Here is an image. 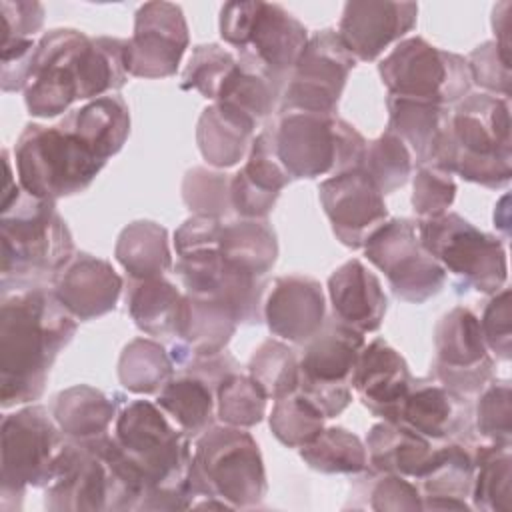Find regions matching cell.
Segmentation results:
<instances>
[{
  "label": "cell",
  "instance_id": "f907efd6",
  "mask_svg": "<svg viewBox=\"0 0 512 512\" xmlns=\"http://www.w3.org/2000/svg\"><path fill=\"white\" fill-rule=\"evenodd\" d=\"M412 188V208L420 220L446 214L456 198L452 174L428 164L418 166Z\"/></svg>",
  "mask_w": 512,
  "mask_h": 512
},
{
  "label": "cell",
  "instance_id": "8d00e7d4",
  "mask_svg": "<svg viewBox=\"0 0 512 512\" xmlns=\"http://www.w3.org/2000/svg\"><path fill=\"white\" fill-rule=\"evenodd\" d=\"M156 404L188 438L196 440L202 432L214 426L216 388L198 374L176 370L158 392Z\"/></svg>",
  "mask_w": 512,
  "mask_h": 512
},
{
  "label": "cell",
  "instance_id": "d4e9b609",
  "mask_svg": "<svg viewBox=\"0 0 512 512\" xmlns=\"http://www.w3.org/2000/svg\"><path fill=\"white\" fill-rule=\"evenodd\" d=\"M308 38L304 24L286 8L260 0L246 42L238 54H250L270 76L286 86Z\"/></svg>",
  "mask_w": 512,
  "mask_h": 512
},
{
  "label": "cell",
  "instance_id": "603a6c76",
  "mask_svg": "<svg viewBox=\"0 0 512 512\" xmlns=\"http://www.w3.org/2000/svg\"><path fill=\"white\" fill-rule=\"evenodd\" d=\"M410 384L412 376L406 360L384 338L364 344L352 372V388L374 416L398 422Z\"/></svg>",
  "mask_w": 512,
  "mask_h": 512
},
{
  "label": "cell",
  "instance_id": "db71d44e",
  "mask_svg": "<svg viewBox=\"0 0 512 512\" xmlns=\"http://www.w3.org/2000/svg\"><path fill=\"white\" fill-rule=\"evenodd\" d=\"M510 288H502L490 296L484 306L480 320V330L490 352L498 360L508 362L512 358V330H510Z\"/></svg>",
  "mask_w": 512,
  "mask_h": 512
},
{
  "label": "cell",
  "instance_id": "ac0fdd59",
  "mask_svg": "<svg viewBox=\"0 0 512 512\" xmlns=\"http://www.w3.org/2000/svg\"><path fill=\"white\" fill-rule=\"evenodd\" d=\"M174 272L186 294L214 298L226 304L234 312L238 324H258L264 320V278L228 266L218 250L178 256Z\"/></svg>",
  "mask_w": 512,
  "mask_h": 512
},
{
  "label": "cell",
  "instance_id": "3957f363",
  "mask_svg": "<svg viewBox=\"0 0 512 512\" xmlns=\"http://www.w3.org/2000/svg\"><path fill=\"white\" fill-rule=\"evenodd\" d=\"M6 178L0 206V294L44 288L74 258L72 234L54 200L28 194L12 176L10 152L2 150Z\"/></svg>",
  "mask_w": 512,
  "mask_h": 512
},
{
  "label": "cell",
  "instance_id": "816d5d0a",
  "mask_svg": "<svg viewBox=\"0 0 512 512\" xmlns=\"http://www.w3.org/2000/svg\"><path fill=\"white\" fill-rule=\"evenodd\" d=\"M368 480L364 494L368 496V506L376 512H402V510H422V494L410 478L398 474L374 472Z\"/></svg>",
  "mask_w": 512,
  "mask_h": 512
},
{
  "label": "cell",
  "instance_id": "52a82bcc",
  "mask_svg": "<svg viewBox=\"0 0 512 512\" xmlns=\"http://www.w3.org/2000/svg\"><path fill=\"white\" fill-rule=\"evenodd\" d=\"M18 184L32 196L58 200L84 192L104 168L76 134L60 122L54 126L26 124L14 146Z\"/></svg>",
  "mask_w": 512,
  "mask_h": 512
},
{
  "label": "cell",
  "instance_id": "7bdbcfd3",
  "mask_svg": "<svg viewBox=\"0 0 512 512\" xmlns=\"http://www.w3.org/2000/svg\"><path fill=\"white\" fill-rule=\"evenodd\" d=\"M248 376L260 386L268 400H280L298 390V356L288 344L268 338L252 352L248 360Z\"/></svg>",
  "mask_w": 512,
  "mask_h": 512
},
{
  "label": "cell",
  "instance_id": "44dd1931",
  "mask_svg": "<svg viewBox=\"0 0 512 512\" xmlns=\"http://www.w3.org/2000/svg\"><path fill=\"white\" fill-rule=\"evenodd\" d=\"M398 424L412 428L430 442H470L472 406L434 378H412L400 406Z\"/></svg>",
  "mask_w": 512,
  "mask_h": 512
},
{
  "label": "cell",
  "instance_id": "d6a6232c",
  "mask_svg": "<svg viewBox=\"0 0 512 512\" xmlns=\"http://www.w3.org/2000/svg\"><path fill=\"white\" fill-rule=\"evenodd\" d=\"M256 122L218 102L206 106L198 118L196 142L202 158L214 168L236 166L250 150Z\"/></svg>",
  "mask_w": 512,
  "mask_h": 512
},
{
  "label": "cell",
  "instance_id": "9f6ffc18",
  "mask_svg": "<svg viewBox=\"0 0 512 512\" xmlns=\"http://www.w3.org/2000/svg\"><path fill=\"white\" fill-rule=\"evenodd\" d=\"M222 224H224V220H220V218L192 214L174 232L176 256H188V254H196V252L218 250Z\"/></svg>",
  "mask_w": 512,
  "mask_h": 512
},
{
  "label": "cell",
  "instance_id": "ffe728a7",
  "mask_svg": "<svg viewBox=\"0 0 512 512\" xmlns=\"http://www.w3.org/2000/svg\"><path fill=\"white\" fill-rule=\"evenodd\" d=\"M416 16L414 2L352 0L344 4L336 32L356 60L372 62L416 26Z\"/></svg>",
  "mask_w": 512,
  "mask_h": 512
},
{
  "label": "cell",
  "instance_id": "9c48e42d",
  "mask_svg": "<svg viewBox=\"0 0 512 512\" xmlns=\"http://www.w3.org/2000/svg\"><path fill=\"white\" fill-rule=\"evenodd\" d=\"M272 132L276 154L292 180L358 168L368 144L352 124L336 114L278 112Z\"/></svg>",
  "mask_w": 512,
  "mask_h": 512
},
{
  "label": "cell",
  "instance_id": "b9f144b4",
  "mask_svg": "<svg viewBox=\"0 0 512 512\" xmlns=\"http://www.w3.org/2000/svg\"><path fill=\"white\" fill-rule=\"evenodd\" d=\"M298 450L300 458L322 474H360L368 470L366 444L342 426L324 428L310 444Z\"/></svg>",
  "mask_w": 512,
  "mask_h": 512
},
{
  "label": "cell",
  "instance_id": "ab89813d",
  "mask_svg": "<svg viewBox=\"0 0 512 512\" xmlns=\"http://www.w3.org/2000/svg\"><path fill=\"white\" fill-rule=\"evenodd\" d=\"M472 508L484 512H512V452L510 444H480L472 452Z\"/></svg>",
  "mask_w": 512,
  "mask_h": 512
},
{
  "label": "cell",
  "instance_id": "11a10c76",
  "mask_svg": "<svg viewBox=\"0 0 512 512\" xmlns=\"http://www.w3.org/2000/svg\"><path fill=\"white\" fill-rule=\"evenodd\" d=\"M34 38H16L0 44V86L2 92L24 90L30 78L36 52Z\"/></svg>",
  "mask_w": 512,
  "mask_h": 512
},
{
  "label": "cell",
  "instance_id": "4dcf8cb0",
  "mask_svg": "<svg viewBox=\"0 0 512 512\" xmlns=\"http://www.w3.org/2000/svg\"><path fill=\"white\" fill-rule=\"evenodd\" d=\"M124 402L120 394L108 396L94 386L76 384L54 398L52 418L66 438L90 440L108 434Z\"/></svg>",
  "mask_w": 512,
  "mask_h": 512
},
{
  "label": "cell",
  "instance_id": "6f0895ef",
  "mask_svg": "<svg viewBox=\"0 0 512 512\" xmlns=\"http://www.w3.org/2000/svg\"><path fill=\"white\" fill-rule=\"evenodd\" d=\"M2 42L16 38H34L44 24V8L34 0H2Z\"/></svg>",
  "mask_w": 512,
  "mask_h": 512
},
{
  "label": "cell",
  "instance_id": "bcb514c9",
  "mask_svg": "<svg viewBox=\"0 0 512 512\" xmlns=\"http://www.w3.org/2000/svg\"><path fill=\"white\" fill-rule=\"evenodd\" d=\"M324 420V414L298 390L274 400L268 418L272 434L288 448H302L310 444L324 430Z\"/></svg>",
  "mask_w": 512,
  "mask_h": 512
},
{
  "label": "cell",
  "instance_id": "2e32d148",
  "mask_svg": "<svg viewBox=\"0 0 512 512\" xmlns=\"http://www.w3.org/2000/svg\"><path fill=\"white\" fill-rule=\"evenodd\" d=\"M494 376V360L478 316L464 306L446 312L434 326L432 378L458 396H478Z\"/></svg>",
  "mask_w": 512,
  "mask_h": 512
},
{
  "label": "cell",
  "instance_id": "7c38bea8",
  "mask_svg": "<svg viewBox=\"0 0 512 512\" xmlns=\"http://www.w3.org/2000/svg\"><path fill=\"white\" fill-rule=\"evenodd\" d=\"M378 74L388 96L448 108L468 96L472 88L468 60L460 54L436 48L420 36L400 40L378 64Z\"/></svg>",
  "mask_w": 512,
  "mask_h": 512
},
{
  "label": "cell",
  "instance_id": "e575fe53",
  "mask_svg": "<svg viewBox=\"0 0 512 512\" xmlns=\"http://www.w3.org/2000/svg\"><path fill=\"white\" fill-rule=\"evenodd\" d=\"M282 92V82L270 76L256 58L240 52L236 56V66L224 80L214 102L228 106L260 124L278 110Z\"/></svg>",
  "mask_w": 512,
  "mask_h": 512
},
{
  "label": "cell",
  "instance_id": "83f0119b",
  "mask_svg": "<svg viewBox=\"0 0 512 512\" xmlns=\"http://www.w3.org/2000/svg\"><path fill=\"white\" fill-rule=\"evenodd\" d=\"M474 456L468 442H440L416 478L422 510H472Z\"/></svg>",
  "mask_w": 512,
  "mask_h": 512
},
{
  "label": "cell",
  "instance_id": "681fc988",
  "mask_svg": "<svg viewBox=\"0 0 512 512\" xmlns=\"http://www.w3.org/2000/svg\"><path fill=\"white\" fill-rule=\"evenodd\" d=\"M474 424L488 442L512 444V386L508 380H490L478 394Z\"/></svg>",
  "mask_w": 512,
  "mask_h": 512
},
{
  "label": "cell",
  "instance_id": "e0dca14e",
  "mask_svg": "<svg viewBox=\"0 0 512 512\" xmlns=\"http://www.w3.org/2000/svg\"><path fill=\"white\" fill-rule=\"evenodd\" d=\"M188 42V24L180 6L146 2L136 10L134 32L126 40V72L136 78L174 76Z\"/></svg>",
  "mask_w": 512,
  "mask_h": 512
},
{
  "label": "cell",
  "instance_id": "4316f807",
  "mask_svg": "<svg viewBox=\"0 0 512 512\" xmlns=\"http://www.w3.org/2000/svg\"><path fill=\"white\" fill-rule=\"evenodd\" d=\"M328 298L332 318L362 334L376 332L388 308V298L378 276L358 258L344 262L330 274Z\"/></svg>",
  "mask_w": 512,
  "mask_h": 512
},
{
  "label": "cell",
  "instance_id": "f546056e",
  "mask_svg": "<svg viewBox=\"0 0 512 512\" xmlns=\"http://www.w3.org/2000/svg\"><path fill=\"white\" fill-rule=\"evenodd\" d=\"M236 326L238 320L226 304L214 298L184 292L176 342L170 352L198 356L220 354L226 350L230 338L236 332Z\"/></svg>",
  "mask_w": 512,
  "mask_h": 512
},
{
  "label": "cell",
  "instance_id": "277c9868",
  "mask_svg": "<svg viewBox=\"0 0 512 512\" xmlns=\"http://www.w3.org/2000/svg\"><path fill=\"white\" fill-rule=\"evenodd\" d=\"M122 456L142 486L138 510L192 508L190 438L172 426L166 412L150 400L124 402L112 432Z\"/></svg>",
  "mask_w": 512,
  "mask_h": 512
},
{
  "label": "cell",
  "instance_id": "1f68e13d",
  "mask_svg": "<svg viewBox=\"0 0 512 512\" xmlns=\"http://www.w3.org/2000/svg\"><path fill=\"white\" fill-rule=\"evenodd\" d=\"M60 124L76 134L98 158L108 160L120 152L130 134V112L122 96L108 94L70 110Z\"/></svg>",
  "mask_w": 512,
  "mask_h": 512
},
{
  "label": "cell",
  "instance_id": "f5cc1de1",
  "mask_svg": "<svg viewBox=\"0 0 512 512\" xmlns=\"http://www.w3.org/2000/svg\"><path fill=\"white\" fill-rule=\"evenodd\" d=\"M510 62L504 60L494 40L476 46L468 58V70L474 84L488 90L492 96H510Z\"/></svg>",
  "mask_w": 512,
  "mask_h": 512
},
{
  "label": "cell",
  "instance_id": "7402d4cb",
  "mask_svg": "<svg viewBox=\"0 0 512 512\" xmlns=\"http://www.w3.org/2000/svg\"><path fill=\"white\" fill-rule=\"evenodd\" d=\"M268 330L292 344H306L326 322V296L318 280L280 276L262 306Z\"/></svg>",
  "mask_w": 512,
  "mask_h": 512
},
{
  "label": "cell",
  "instance_id": "f1b7e54d",
  "mask_svg": "<svg viewBox=\"0 0 512 512\" xmlns=\"http://www.w3.org/2000/svg\"><path fill=\"white\" fill-rule=\"evenodd\" d=\"M388 130L394 132L410 150L418 166H432L450 138L448 106L388 96Z\"/></svg>",
  "mask_w": 512,
  "mask_h": 512
},
{
  "label": "cell",
  "instance_id": "c3c4849f",
  "mask_svg": "<svg viewBox=\"0 0 512 512\" xmlns=\"http://www.w3.org/2000/svg\"><path fill=\"white\" fill-rule=\"evenodd\" d=\"M182 200L192 214L222 220L232 210L230 176L202 166L190 168L182 180Z\"/></svg>",
  "mask_w": 512,
  "mask_h": 512
},
{
  "label": "cell",
  "instance_id": "7dc6e473",
  "mask_svg": "<svg viewBox=\"0 0 512 512\" xmlns=\"http://www.w3.org/2000/svg\"><path fill=\"white\" fill-rule=\"evenodd\" d=\"M236 66V56L220 44H198L182 72L180 88L196 90L206 100H216L218 92Z\"/></svg>",
  "mask_w": 512,
  "mask_h": 512
},
{
  "label": "cell",
  "instance_id": "8fae6325",
  "mask_svg": "<svg viewBox=\"0 0 512 512\" xmlns=\"http://www.w3.org/2000/svg\"><path fill=\"white\" fill-rule=\"evenodd\" d=\"M66 436L52 412L32 404L4 414L0 424V506L22 502L26 488H46L54 476Z\"/></svg>",
  "mask_w": 512,
  "mask_h": 512
},
{
  "label": "cell",
  "instance_id": "d6986e66",
  "mask_svg": "<svg viewBox=\"0 0 512 512\" xmlns=\"http://www.w3.org/2000/svg\"><path fill=\"white\" fill-rule=\"evenodd\" d=\"M318 192L334 236L348 248H362L366 238L388 220L384 194L362 166L322 180Z\"/></svg>",
  "mask_w": 512,
  "mask_h": 512
},
{
  "label": "cell",
  "instance_id": "9a60e30c",
  "mask_svg": "<svg viewBox=\"0 0 512 512\" xmlns=\"http://www.w3.org/2000/svg\"><path fill=\"white\" fill-rule=\"evenodd\" d=\"M356 58L344 46L336 30L314 32L302 50L280 98L278 112L300 110L336 114L348 74Z\"/></svg>",
  "mask_w": 512,
  "mask_h": 512
},
{
  "label": "cell",
  "instance_id": "d590c367",
  "mask_svg": "<svg viewBox=\"0 0 512 512\" xmlns=\"http://www.w3.org/2000/svg\"><path fill=\"white\" fill-rule=\"evenodd\" d=\"M220 258L242 272L264 278L278 258V238L266 218H240L222 224Z\"/></svg>",
  "mask_w": 512,
  "mask_h": 512
},
{
  "label": "cell",
  "instance_id": "ba28073f",
  "mask_svg": "<svg viewBox=\"0 0 512 512\" xmlns=\"http://www.w3.org/2000/svg\"><path fill=\"white\" fill-rule=\"evenodd\" d=\"M452 174L486 188H502L512 178V136L508 98L488 92L464 96L450 116Z\"/></svg>",
  "mask_w": 512,
  "mask_h": 512
},
{
  "label": "cell",
  "instance_id": "6da1fadb",
  "mask_svg": "<svg viewBox=\"0 0 512 512\" xmlns=\"http://www.w3.org/2000/svg\"><path fill=\"white\" fill-rule=\"evenodd\" d=\"M76 334V318L50 286L2 294L0 406L4 410L42 396L50 368Z\"/></svg>",
  "mask_w": 512,
  "mask_h": 512
},
{
  "label": "cell",
  "instance_id": "5b68a950",
  "mask_svg": "<svg viewBox=\"0 0 512 512\" xmlns=\"http://www.w3.org/2000/svg\"><path fill=\"white\" fill-rule=\"evenodd\" d=\"M140 498V482L112 434L66 438L54 476L44 488V506L52 512L138 510Z\"/></svg>",
  "mask_w": 512,
  "mask_h": 512
},
{
  "label": "cell",
  "instance_id": "f35d334b",
  "mask_svg": "<svg viewBox=\"0 0 512 512\" xmlns=\"http://www.w3.org/2000/svg\"><path fill=\"white\" fill-rule=\"evenodd\" d=\"M114 256L132 280L158 278L172 268L168 232L152 220L130 222L116 240Z\"/></svg>",
  "mask_w": 512,
  "mask_h": 512
},
{
  "label": "cell",
  "instance_id": "4fadbf2b",
  "mask_svg": "<svg viewBox=\"0 0 512 512\" xmlns=\"http://www.w3.org/2000/svg\"><path fill=\"white\" fill-rule=\"evenodd\" d=\"M364 344L362 332L336 318H326L324 326L304 344V352L298 358V392L304 394L324 418H336L350 406L352 372Z\"/></svg>",
  "mask_w": 512,
  "mask_h": 512
},
{
  "label": "cell",
  "instance_id": "680465c9",
  "mask_svg": "<svg viewBox=\"0 0 512 512\" xmlns=\"http://www.w3.org/2000/svg\"><path fill=\"white\" fill-rule=\"evenodd\" d=\"M510 12L512 2L504 0L492 8V30L496 34V46L506 62L512 64V42H510Z\"/></svg>",
  "mask_w": 512,
  "mask_h": 512
},
{
  "label": "cell",
  "instance_id": "f6af8a7d",
  "mask_svg": "<svg viewBox=\"0 0 512 512\" xmlns=\"http://www.w3.org/2000/svg\"><path fill=\"white\" fill-rule=\"evenodd\" d=\"M362 170L382 194H392L402 188L412 172V154L408 146L388 128L366 144Z\"/></svg>",
  "mask_w": 512,
  "mask_h": 512
},
{
  "label": "cell",
  "instance_id": "5bb4252c",
  "mask_svg": "<svg viewBox=\"0 0 512 512\" xmlns=\"http://www.w3.org/2000/svg\"><path fill=\"white\" fill-rule=\"evenodd\" d=\"M362 250L404 302L424 304L446 282V270L422 248L410 218H388L366 238Z\"/></svg>",
  "mask_w": 512,
  "mask_h": 512
},
{
  "label": "cell",
  "instance_id": "74e56055",
  "mask_svg": "<svg viewBox=\"0 0 512 512\" xmlns=\"http://www.w3.org/2000/svg\"><path fill=\"white\" fill-rule=\"evenodd\" d=\"M184 294L164 276L132 280L128 278L126 306L128 314L148 336L176 338Z\"/></svg>",
  "mask_w": 512,
  "mask_h": 512
},
{
  "label": "cell",
  "instance_id": "484cf974",
  "mask_svg": "<svg viewBox=\"0 0 512 512\" xmlns=\"http://www.w3.org/2000/svg\"><path fill=\"white\" fill-rule=\"evenodd\" d=\"M122 286L124 282L110 262L76 252L54 280L52 292L76 320H92L116 308Z\"/></svg>",
  "mask_w": 512,
  "mask_h": 512
},
{
  "label": "cell",
  "instance_id": "cb8c5ba5",
  "mask_svg": "<svg viewBox=\"0 0 512 512\" xmlns=\"http://www.w3.org/2000/svg\"><path fill=\"white\" fill-rule=\"evenodd\" d=\"M290 180L276 154L272 126H266L254 136L244 166L230 178L232 210L240 218H266Z\"/></svg>",
  "mask_w": 512,
  "mask_h": 512
},
{
  "label": "cell",
  "instance_id": "8992f818",
  "mask_svg": "<svg viewBox=\"0 0 512 512\" xmlns=\"http://www.w3.org/2000/svg\"><path fill=\"white\" fill-rule=\"evenodd\" d=\"M188 482L194 504L202 498L230 508H256L268 490L256 440L246 428L226 424H214L196 438Z\"/></svg>",
  "mask_w": 512,
  "mask_h": 512
},
{
  "label": "cell",
  "instance_id": "836d02e7",
  "mask_svg": "<svg viewBox=\"0 0 512 512\" xmlns=\"http://www.w3.org/2000/svg\"><path fill=\"white\" fill-rule=\"evenodd\" d=\"M432 450L434 446L428 438L398 422L384 420L374 424L366 436L368 466L372 472L416 480L432 456Z\"/></svg>",
  "mask_w": 512,
  "mask_h": 512
},
{
  "label": "cell",
  "instance_id": "7a4b0ae2",
  "mask_svg": "<svg viewBox=\"0 0 512 512\" xmlns=\"http://www.w3.org/2000/svg\"><path fill=\"white\" fill-rule=\"evenodd\" d=\"M124 38H90L74 28L46 32L34 52L24 88V102L32 116L54 118L76 100H94L126 84Z\"/></svg>",
  "mask_w": 512,
  "mask_h": 512
},
{
  "label": "cell",
  "instance_id": "60d3db41",
  "mask_svg": "<svg viewBox=\"0 0 512 512\" xmlns=\"http://www.w3.org/2000/svg\"><path fill=\"white\" fill-rule=\"evenodd\" d=\"M174 370L170 352L152 338H134L118 360L120 384L132 394H158Z\"/></svg>",
  "mask_w": 512,
  "mask_h": 512
},
{
  "label": "cell",
  "instance_id": "30bf717a",
  "mask_svg": "<svg viewBox=\"0 0 512 512\" xmlns=\"http://www.w3.org/2000/svg\"><path fill=\"white\" fill-rule=\"evenodd\" d=\"M422 248L450 272L464 290L496 294L506 286L508 260L498 236L478 230L456 212L416 222Z\"/></svg>",
  "mask_w": 512,
  "mask_h": 512
},
{
  "label": "cell",
  "instance_id": "ee69618b",
  "mask_svg": "<svg viewBox=\"0 0 512 512\" xmlns=\"http://www.w3.org/2000/svg\"><path fill=\"white\" fill-rule=\"evenodd\" d=\"M268 398L260 386L240 370L226 374L216 386V416L226 426L252 428L266 416Z\"/></svg>",
  "mask_w": 512,
  "mask_h": 512
}]
</instances>
